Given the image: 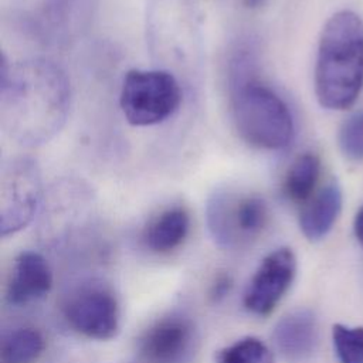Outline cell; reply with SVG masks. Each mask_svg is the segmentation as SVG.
Here are the masks:
<instances>
[{
    "label": "cell",
    "instance_id": "ffe728a7",
    "mask_svg": "<svg viewBox=\"0 0 363 363\" xmlns=\"http://www.w3.org/2000/svg\"><path fill=\"white\" fill-rule=\"evenodd\" d=\"M354 234H356V238L359 240V242L363 245V206L360 207V210L357 211L356 217H354Z\"/></svg>",
    "mask_w": 363,
    "mask_h": 363
},
{
    "label": "cell",
    "instance_id": "5b68a950",
    "mask_svg": "<svg viewBox=\"0 0 363 363\" xmlns=\"http://www.w3.org/2000/svg\"><path fill=\"white\" fill-rule=\"evenodd\" d=\"M182 101L177 79L162 69H132L122 82L119 104L133 126H150L172 116Z\"/></svg>",
    "mask_w": 363,
    "mask_h": 363
},
{
    "label": "cell",
    "instance_id": "9c48e42d",
    "mask_svg": "<svg viewBox=\"0 0 363 363\" xmlns=\"http://www.w3.org/2000/svg\"><path fill=\"white\" fill-rule=\"evenodd\" d=\"M196 330L190 319L170 315L152 325L139 349L147 363H187L193 354Z\"/></svg>",
    "mask_w": 363,
    "mask_h": 363
},
{
    "label": "cell",
    "instance_id": "30bf717a",
    "mask_svg": "<svg viewBox=\"0 0 363 363\" xmlns=\"http://www.w3.org/2000/svg\"><path fill=\"white\" fill-rule=\"evenodd\" d=\"M274 343L281 356L289 363L308 362L319 343L316 315L306 308L285 313L274 326Z\"/></svg>",
    "mask_w": 363,
    "mask_h": 363
},
{
    "label": "cell",
    "instance_id": "5bb4252c",
    "mask_svg": "<svg viewBox=\"0 0 363 363\" xmlns=\"http://www.w3.org/2000/svg\"><path fill=\"white\" fill-rule=\"evenodd\" d=\"M320 173L319 157L313 153H302L289 166L285 180L284 193L295 203H306L318 184Z\"/></svg>",
    "mask_w": 363,
    "mask_h": 363
},
{
    "label": "cell",
    "instance_id": "6da1fadb",
    "mask_svg": "<svg viewBox=\"0 0 363 363\" xmlns=\"http://www.w3.org/2000/svg\"><path fill=\"white\" fill-rule=\"evenodd\" d=\"M71 91L65 72L52 61L31 58L14 65L0 60V119L16 142L35 146L64 125Z\"/></svg>",
    "mask_w": 363,
    "mask_h": 363
},
{
    "label": "cell",
    "instance_id": "2e32d148",
    "mask_svg": "<svg viewBox=\"0 0 363 363\" xmlns=\"http://www.w3.org/2000/svg\"><path fill=\"white\" fill-rule=\"evenodd\" d=\"M332 342L339 363H363V326L336 323L332 328Z\"/></svg>",
    "mask_w": 363,
    "mask_h": 363
},
{
    "label": "cell",
    "instance_id": "d6986e66",
    "mask_svg": "<svg viewBox=\"0 0 363 363\" xmlns=\"http://www.w3.org/2000/svg\"><path fill=\"white\" fill-rule=\"evenodd\" d=\"M231 286H233V279H231V277H230L228 274H227V275H225V274L218 275V277L216 278V281L213 282V285H211L210 298H211L213 301H216V302L224 299V298L228 295Z\"/></svg>",
    "mask_w": 363,
    "mask_h": 363
},
{
    "label": "cell",
    "instance_id": "e0dca14e",
    "mask_svg": "<svg viewBox=\"0 0 363 363\" xmlns=\"http://www.w3.org/2000/svg\"><path fill=\"white\" fill-rule=\"evenodd\" d=\"M218 363H274V354L262 340L250 336L225 347Z\"/></svg>",
    "mask_w": 363,
    "mask_h": 363
},
{
    "label": "cell",
    "instance_id": "ba28073f",
    "mask_svg": "<svg viewBox=\"0 0 363 363\" xmlns=\"http://www.w3.org/2000/svg\"><path fill=\"white\" fill-rule=\"evenodd\" d=\"M296 274V258L291 248L281 247L269 252L252 275L244 306L254 315H269L289 289Z\"/></svg>",
    "mask_w": 363,
    "mask_h": 363
},
{
    "label": "cell",
    "instance_id": "8fae6325",
    "mask_svg": "<svg viewBox=\"0 0 363 363\" xmlns=\"http://www.w3.org/2000/svg\"><path fill=\"white\" fill-rule=\"evenodd\" d=\"M52 286L47 259L34 251H23L14 261L6 298L11 305H26L44 298Z\"/></svg>",
    "mask_w": 363,
    "mask_h": 363
},
{
    "label": "cell",
    "instance_id": "277c9868",
    "mask_svg": "<svg viewBox=\"0 0 363 363\" xmlns=\"http://www.w3.org/2000/svg\"><path fill=\"white\" fill-rule=\"evenodd\" d=\"M206 220L214 242L233 250L248 244L264 231L268 206L257 193L221 187L207 200Z\"/></svg>",
    "mask_w": 363,
    "mask_h": 363
},
{
    "label": "cell",
    "instance_id": "4fadbf2b",
    "mask_svg": "<svg viewBox=\"0 0 363 363\" xmlns=\"http://www.w3.org/2000/svg\"><path fill=\"white\" fill-rule=\"evenodd\" d=\"M189 227V213L183 207H172L162 211L147 224L143 238L152 251L167 252L184 241Z\"/></svg>",
    "mask_w": 363,
    "mask_h": 363
},
{
    "label": "cell",
    "instance_id": "44dd1931",
    "mask_svg": "<svg viewBox=\"0 0 363 363\" xmlns=\"http://www.w3.org/2000/svg\"><path fill=\"white\" fill-rule=\"evenodd\" d=\"M262 1H264V0H245V4L250 6V7H257V6H259Z\"/></svg>",
    "mask_w": 363,
    "mask_h": 363
},
{
    "label": "cell",
    "instance_id": "7a4b0ae2",
    "mask_svg": "<svg viewBox=\"0 0 363 363\" xmlns=\"http://www.w3.org/2000/svg\"><path fill=\"white\" fill-rule=\"evenodd\" d=\"M363 86V21L350 11L333 14L325 24L315 67V94L328 109H346Z\"/></svg>",
    "mask_w": 363,
    "mask_h": 363
},
{
    "label": "cell",
    "instance_id": "7c38bea8",
    "mask_svg": "<svg viewBox=\"0 0 363 363\" xmlns=\"http://www.w3.org/2000/svg\"><path fill=\"white\" fill-rule=\"evenodd\" d=\"M342 190L336 182L328 183L312 196L299 213V228L309 241L322 240L336 223L342 210Z\"/></svg>",
    "mask_w": 363,
    "mask_h": 363
},
{
    "label": "cell",
    "instance_id": "52a82bcc",
    "mask_svg": "<svg viewBox=\"0 0 363 363\" xmlns=\"http://www.w3.org/2000/svg\"><path fill=\"white\" fill-rule=\"evenodd\" d=\"M62 312L74 330L91 339H112L119 330L118 302L108 289L101 286L78 289L68 296Z\"/></svg>",
    "mask_w": 363,
    "mask_h": 363
},
{
    "label": "cell",
    "instance_id": "ac0fdd59",
    "mask_svg": "<svg viewBox=\"0 0 363 363\" xmlns=\"http://www.w3.org/2000/svg\"><path fill=\"white\" fill-rule=\"evenodd\" d=\"M337 142L346 157L353 160L363 159V111L350 115L342 123Z\"/></svg>",
    "mask_w": 363,
    "mask_h": 363
},
{
    "label": "cell",
    "instance_id": "9a60e30c",
    "mask_svg": "<svg viewBox=\"0 0 363 363\" xmlns=\"http://www.w3.org/2000/svg\"><path fill=\"white\" fill-rule=\"evenodd\" d=\"M44 347L43 336L33 328H20L10 332L1 343L4 363H33Z\"/></svg>",
    "mask_w": 363,
    "mask_h": 363
},
{
    "label": "cell",
    "instance_id": "3957f363",
    "mask_svg": "<svg viewBox=\"0 0 363 363\" xmlns=\"http://www.w3.org/2000/svg\"><path fill=\"white\" fill-rule=\"evenodd\" d=\"M231 113L235 130L248 145L279 150L294 135V121L285 101L257 81H241L234 86Z\"/></svg>",
    "mask_w": 363,
    "mask_h": 363
},
{
    "label": "cell",
    "instance_id": "8992f818",
    "mask_svg": "<svg viewBox=\"0 0 363 363\" xmlns=\"http://www.w3.org/2000/svg\"><path fill=\"white\" fill-rule=\"evenodd\" d=\"M41 196V177L37 163L28 157L13 159L1 169L0 233L11 235L33 218Z\"/></svg>",
    "mask_w": 363,
    "mask_h": 363
}]
</instances>
